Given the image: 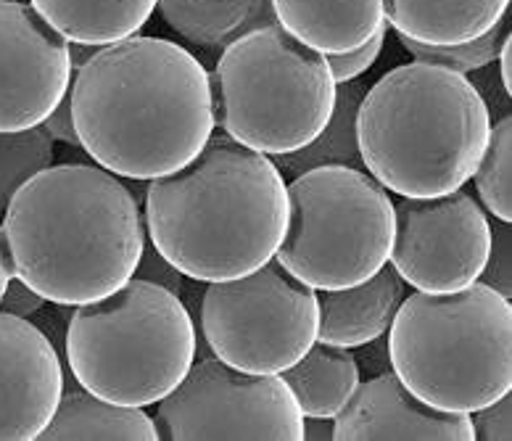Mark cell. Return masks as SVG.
Returning <instances> with one entry per match:
<instances>
[{
    "label": "cell",
    "instance_id": "1",
    "mask_svg": "<svg viewBox=\"0 0 512 441\" xmlns=\"http://www.w3.org/2000/svg\"><path fill=\"white\" fill-rule=\"evenodd\" d=\"M82 151L111 175L156 180L191 164L212 138V77L188 48L132 35L103 45L72 77Z\"/></svg>",
    "mask_w": 512,
    "mask_h": 441
},
{
    "label": "cell",
    "instance_id": "2",
    "mask_svg": "<svg viewBox=\"0 0 512 441\" xmlns=\"http://www.w3.org/2000/svg\"><path fill=\"white\" fill-rule=\"evenodd\" d=\"M0 230L14 278L48 304L98 302L135 278L146 220L135 193L98 164L37 172L16 191Z\"/></svg>",
    "mask_w": 512,
    "mask_h": 441
},
{
    "label": "cell",
    "instance_id": "3",
    "mask_svg": "<svg viewBox=\"0 0 512 441\" xmlns=\"http://www.w3.org/2000/svg\"><path fill=\"white\" fill-rule=\"evenodd\" d=\"M148 243L193 283L249 275L278 251L288 228V183L272 162L212 133L183 170L148 180Z\"/></svg>",
    "mask_w": 512,
    "mask_h": 441
},
{
    "label": "cell",
    "instance_id": "4",
    "mask_svg": "<svg viewBox=\"0 0 512 441\" xmlns=\"http://www.w3.org/2000/svg\"><path fill=\"white\" fill-rule=\"evenodd\" d=\"M489 133V106L468 74L423 61L383 74L357 109L362 167L402 199L465 188Z\"/></svg>",
    "mask_w": 512,
    "mask_h": 441
},
{
    "label": "cell",
    "instance_id": "5",
    "mask_svg": "<svg viewBox=\"0 0 512 441\" xmlns=\"http://www.w3.org/2000/svg\"><path fill=\"white\" fill-rule=\"evenodd\" d=\"M386 341L391 370L431 407L473 412L512 391V304L481 280L407 294Z\"/></svg>",
    "mask_w": 512,
    "mask_h": 441
},
{
    "label": "cell",
    "instance_id": "6",
    "mask_svg": "<svg viewBox=\"0 0 512 441\" xmlns=\"http://www.w3.org/2000/svg\"><path fill=\"white\" fill-rule=\"evenodd\" d=\"M64 349L85 391L117 405L151 407L188 375L198 333L180 296L132 278L98 302L74 307Z\"/></svg>",
    "mask_w": 512,
    "mask_h": 441
},
{
    "label": "cell",
    "instance_id": "7",
    "mask_svg": "<svg viewBox=\"0 0 512 441\" xmlns=\"http://www.w3.org/2000/svg\"><path fill=\"white\" fill-rule=\"evenodd\" d=\"M209 77L217 127L264 156L309 146L336 106L328 59L278 22L233 40Z\"/></svg>",
    "mask_w": 512,
    "mask_h": 441
},
{
    "label": "cell",
    "instance_id": "8",
    "mask_svg": "<svg viewBox=\"0 0 512 441\" xmlns=\"http://www.w3.org/2000/svg\"><path fill=\"white\" fill-rule=\"evenodd\" d=\"M394 201L365 170L325 164L288 183V228L275 259L315 291L357 286L388 265Z\"/></svg>",
    "mask_w": 512,
    "mask_h": 441
},
{
    "label": "cell",
    "instance_id": "9",
    "mask_svg": "<svg viewBox=\"0 0 512 441\" xmlns=\"http://www.w3.org/2000/svg\"><path fill=\"white\" fill-rule=\"evenodd\" d=\"M201 339L230 368L280 375L317 341V291L272 257L249 275L204 283Z\"/></svg>",
    "mask_w": 512,
    "mask_h": 441
},
{
    "label": "cell",
    "instance_id": "10",
    "mask_svg": "<svg viewBox=\"0 0 512 441\" xmlns=\"http://www.w3.org/2000/svg\"><path fill=\"white\" fill-rule=\"evenodd\" d=\"M154 423L159 441H304V415L280 375L230 368L214 354L156 402Z\"/></svg>",
    "mask_w": 512,
    "mask_h": 441
},
{
    "label": "cell",
    "instance_id": "11",
    "mask_svg": "<svg viewBox=\"0 0 512 441\" xmlns=\"http://www.w3.org/2000/svg\"><path fill=\"white\" fill-rule=\"evenodd\" d=\"M491 249V220L470 193L394 204V246L388 265L423 294H449L481 280Z\"/></svg>",
    "mask_w": 512,
    "mask_h": 441
},
{
    "label": "cell",
    "instance_id": "12",
    "mask_svg": "<svg viewBox=\"0 0 512 441\" xmlns=\"http://www.w3.org/2000/svg\"><path fill=\"white\" fill-rule=\"evenodd\" d=\"M69 40L30 0H0V133L40 127L72 88Z\"/></svg>",
    "mask_w": 512,
    "mask_h": 441
},
{
    "label": "cell",
    "instance_id": "13",
    "mask_svg": "<svg viewBox=\"0 0 512 441\" xmlns=\"http://www.w3.org/2000/svg\"><path fill=\"white\" fill-rule=\"evenodd\" d=\"M64 394L53 341L27 317L0 312V441H37Z\"/></svg>",
    "mask_w": 512,
    "mask_h": 441
},
{
    "label": "cell",
    "instance_id": "14",
    "mask_svg": "<svg viewBox=\"0 0 512 441\" xmlns=\"http://www.w3.org/2000/svg\"><path fill=\"white\" fill-rule=\"evenodd\" d=\"M333 441H476L470 412H447L417 399L394 370L359 381L333 418Z\"/></svg>",
    "mask_w": 512,
    "mask_h": 441
},
{
    "label": "cell",
    "instance_id": "15",
    "mask_svg": "<svg viewBox=\"0 0 512 441\" xmlns=\"http://www.w3.org/2000/svg\"><path fill=\"white\" fill-rule=\"evenodd\" d=\"M407 296V283L391 265H383L373 278L357 286L317 291L320 328L317 339L325 344L357 349L386 336L396 309Z\"/></svg>",
    "mask_w": 512,
    "mask_h": 441
},
{
    "label": "cell",
    "instance_id": "16",
    "mask_svg": "<svg viewBox=\"0 0 512 441\" xmlns=\"http://www.w3.org/2000/svg\"><path fill=\"white\" fill-rule=\"evenodd\" d=\"M275 19L322 56L349 53L386 30L383 0H270Z\"/></svg>",
    "mask_w": 512,
    "mask_h": 441
},
{
    "label": "cell",
    "instance_id": "17",
    "mask_svg": "<svg viewBox=\"0 0 512 441\" xmlns=\"http://www.w3.org/2000/svg\"><path fill=\"white\" fill-rule=\"evenodd\" d=\"M512 0H383L386 24L423 45L470 43L510 11Z\"/></svg>",
    "mask_w": 512,
    "mask_h": 441
},
{
    "label": "cell",
    "instance_id": "18",
    "mask_svg": "<svg viewBox=\"0 0 512 441\" xmlns=\"http://www.w3.org/2000/svg\"><path fill=\"white\" fill-rule=\"evenodd\" d=\"M169 30L206 53H222L241 35L275 24L270 0H159Z\"/></svg>",
    "mask_w": 512,
    "mask_h": 441
},
{
    "label": "cell",
    "instance_id": "19",
    "mask_svg": "<svg viewBox=\"0 0 512 441\" xmlns=\"http://www.w3.org/2000/svg\"><path fill=\"white\" fill-rule=\"evenodd\" d=\"M37 441H159L154 418L143 407L117 405L85 389L61 394Z\"/></svg>",
    "mask_w": 512,
    "mask_h": 441
},
{
    "label": "cell",
    "instance_id": "20",
    "mask_svg": "<svg viewBox=\"0 0 512 441\" xmlns=\"http://www.w3.org/2000/svg\"><path fill=\"white\" fill-rule=\"evenodd\" d=\"M159 0H30V6L69 43L103 45L138 35Z\"/></svg>",
    "mask_w": 512,
    "mask_h": 441
},
{
    "label": "cell",
    "instance_id": "21",
    "mask_svg": "<svg viewBox=\"0 0 512 441\" xmlns=\"http://www.w3.org/2000/svg\"><path fill=\"white\" fill-rule=\"evenodd\" d=\"M280 378L291 389L304 418H336L362 381L352 349L320 339Z\"/></svg>",
    "mask_w": 512,
    "mask_h": 441
},
{
    "label": "cell",
    "instance_id": "22",
    "mask_svg": "<svg viewBox=\"0 0 512 441\" xmlns=\"http://www.w3.org/2000/svg\"><path fill=\"white\" fill-rule=\"evenodd\" d=\"M365 90L367 88L359 80L338 85L336 106H333V114H330L325 130L309 146L299 148L293 154L272 156L280 175L296 177L301 172L315 170V167H325V164L365 170L357 148V109Z\"/></svg>",
    "mask_w": 512,
    "mask_h": 441
},
{
    "label": "cell",
    "instance_id": "23",
    "mask_svg": "<svg viewBox=\"0 0 512 441\" xmlns=\"http://www.w3.org/2000/svg\"><path fill=\"white\" fill-rule=\"evenodd\" d=\"M510 170H512V117L505 114L497 122H491L489 143L483 151L481 162L473 172L478 199L483 209L499 222H512V188H510Z\"/></svg>",
    "mask_w": 512,
    "mask_h": 441
},
{
    "label": "cell",
    "instance_id": "24",
    "mask_svg": "<svg viewBox=\"0 0 512 441\" xmlns=\"http://www.w3.org/2000/svg\"><path fill=\"white\" fill-rule=\"evenodd\" d=\"M48 167H53V138L43 125L0 133V220L16 191Z\"/></svg>",
    "mask_w": 512,
    "mask_h": 441
},
{
    "label": "cell",
    "instance_id": "25",
    "mask_svg": "<svg viewBox=\"0 0 512 441\" xmlns=\"http://www.w3.org/2000/svg\"><path fill=\"white\" fill-rule=\"evenodd\" d=\"M510 14V11H507ZM507 14L499 19L494 27H491L486 35L470 40V43H457V45H423L415 43V40H404V48L415 61H423V64H436V67H447L454 72L473 74L478 69L491 67L499 56V48L505 43V37L510 35V19Z\"/></svg>",
    "mask_w": 512,
    "mask_h": 441
},
{
    "label": "cell",
    "instance_id": "26",
    "mask_svg": "<svg viewBox=\"0 0 512 441\" xmlns=\"http://www.w3.org/2000/svg\"><path fill=\"white\" fill-rule=\"evenodd\" d=\"M386 30H381L375 37H370L365 45H359V48H354V51L325 56V59H328L330 72H333V80H336V85L359 80L362 74L373 69V64L378 61V56H381V51H383V43H386Z\"/></svg>",
    "mask_w": 512,
    "mask_h": 441
},
{
    "label": "cell",
    "instance_id": "27",
    "mask_svg": "<svg viewBox=\"0 0 512 441\" xmlns=\"http://www.w3.org/2000/svg\"><path fill=\"white\" fill-rule=\"evenodd\" d=\"M481 283L510 299V222L497 220V225H491V249L481 272Z\"/></svg>",
    "mask_w": 512,
    "mask_h": 441
},
{
    "label": "cell",
    "instance_id": "28",
    "mask_svg": "<svg viewBox=\"0 0 512 441\" xmlns=\"http://www.w3.org/2000/svg\"><path fill=\"white\" fill-rule=\"evenodd\" d=\"M512 415V391L499 397L497 402L481 407V410L470 412V423H473V436L476 441H510Z\"/></svg>",
    "mask_w": 512,
    "mask_h": 441
},
{
    "label": "cell",
    "instance_id": "29",
    "mask_svg": "<svg viewBox=\"0 0 512 441\" xmlns=\"http://www.w3.org/2000/svg\"><path fill=\"white\" fill-rule=\"evenodd\" d=\"M135 278H143V280H151V283H159V286L169 288L172 294H183V275L175 270V267L169 265L167 259L161 257L159 251L154 246H148L146 241V249L140 254V262H138V270H135Z\"/></svg>",
    "mask_w": 512,
    "mask_h": 441
},
{
    "label": "cell",
    "instance_id": "30",
    "mask_svg": "<svg viewBox=\"0 0 512 441\" xmlns=\"http://www.w3.org/2000/svg\"><path fill=\"white\" fill-rule=\"evenodd\" d=\"M45 299L37 291H32L24 280L19 278H11L8 280V288L3 299H0V312H8V315H16V317H35L40 309L45 307Z\"/></svg>",
    "mask_w": 512,
    "mask_h": 441
},
{
    "label": "cell",
    "instance_id": "31",
    "mask_svg": "<svg viewBox=\"0 0 512 441\" xmlns=\"http://www.w3.org/2000/svg\"><path fill=\"white\" fill-rule=\"evenodd\" d=\"M45 133L51 135L53 140H59L69 148H82L80 138H77V130H74V119H72V96L66 93L64 101L53 109V114L43 122Z\"/></svg>",
    "mask_w": 512,
    "mask_h": 441
},
{
    "label": "cell",
    "instance_id": "32",
    "mask_svg": "<svg viewBox=\"0 0 512 441\" xmlns=\"http://www.w3.org/2000/svg\"><path fill=\"white\" fill-rule=\"evenodd\" d=\"M357 349H359V354H354V357H357L359 370H362V368L373 370V375L386 373V370H391V362H388V341H386V336L370 341V344L357 346Z\"/></svg>",
    "mask_w": 512,
    "mask_h": 441
},
{
    "label": "cell",
    "instance_id": "33",
    "mask_svg": "<svg viewBox=\"0 0 512 441\" xmlns=\"http://www.w3.org/2000/svg\"><path fill=\"white\" fill-rule=\"evenodd\" d=\"M499 64V82H502V88H505L507 96H512V35L505 37V43L499 48L497 56Z\"/></svg>",
    "mask_w": 512,
    "mask_h": 441
},
{
    "label": "cell",
    "instance_id": "34",
    "mask_svg": "<svg viewBox=\"0 0 512 441\" xmlns=\"http://www.w3.org/2000/svg\"><path fill=\"white\" fill-rule=\"evenodd\" d=\"M333 439V418H304V441Z\"/></svg>",
    "mask_w": 512,
    "mask_h": 441
},
{
    "label": "cell",
    "instance_id": "35",
    "mask_svg": "<svg viewBox=\"0 0 512 441\" xmlns=\"http://www.w3.org/2000/svg\"><path fill=\"white\" fill-rule=\"evenodd\" d=\"M11 278H14V265H11L6 238H3V230H0V299H3V294H6L8 280Z\"/></svg>",
    "mask_w": 512,
    "mask_h": 441
},
{
    "label": "cell",
    "instance_id": "36",
    "mask_svg": "<svg viewBox=\"0 0 512 441\" xmlns=\"http://www.w3.org/2000/svg\"><path fill=\"white\" fill-rule=\"evenodd\" d=\"M98 48L96 45H82V43H69V56H72V69L77 72V69L82 67V64H88L90 56L96 53Z\"/></svg>",
    "mask_w": 512,
    "mask_h": 441
}]
</instances>
